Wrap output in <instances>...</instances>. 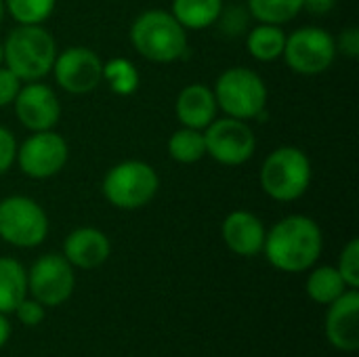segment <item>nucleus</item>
I'll return each mask as SVG.
<instances>
[{
	"mask_svg": "<svg viewBox=\"0 0 359 357\" xmlns=\"http://www.w3.org/2000/svg\"><path fill=\"white\" fill-rule=\"evenodd\" d=\"M223 13V0H172V17L185 29H204Z\"/></svg>",
	"mask_w": 359,
	"mask_h": 357,
	"instance_id": "obj_19",
	"label": "nucleus"
},
{
	"mask_svg": "<svg viewBox=\"0 0 359 357\" xmlns=\"http://www.w3.org/2000/svg\"><path fill=\"white\" fill-rule=\"evenodd\" d=\"M4 63V50H2V44H0V65Z\"/></svg>",
	"mask_w": 359,
	"mask_h": 357,
	"instance_id": "obj_34",
	"label": "nucleus"
},
{
	"mask_svg": "<svg viewBox=\"0 0 359 357\" xmlns=\"http://www.w3.org/2000/svg\"><path fill=\"white\" fill-rule=\"evenodd\" d=\"M76 288V274L63 255H42L27 271V295L44 307L67 303Z\"/></svg>",
	"mask_w": 359,
	"mask_h": 357,
	"instance_id": "obj_9",
	"label": "nucleus"
},
{
	"mask_svg": "<svg viewBox=\"0 0 359 357\" xmlns=\"http://www.w3.org/2000/svg\"><path fill=\"white\" fill-rule=\"evenodd\" d=\"M206 154L225 166H240L255 156L257 139L252 128L238 118L212 120L204 133Z\"/></svg>",
	"mask_w": 359,
	"mask_h": 357,
	"instance_id": "obj_10",
	"label": "nucleus"
},
{
	"mask_svg": "<svg viewBox=\"0 0 359 357\" xmlns=\"http://www.w3.org/2000/svg\"><path fill=\"white\" fill-rule=\"evenodd\" d=\"M168 156L181 164H194L206 156L204 133L183 126L168 139Z\"/></svg>",
	"mask_w": 359,
	"mask_h": 357,
	"instance_id": "obj_22",
	"label": "nucleus"
},
{
	"mask_svg": "<svg viewBox=\"0 0 359 357\" xmlns=\"http://www.w3.org/2000/svg\"><path fill=\"white\" fill-rule=\"evenodd\" d=\"M57 6V0H4V8L19 25H42Z\"/></svg>",
	"mask_w": 359,
	"mask_h": 357,
	"instance_id": "obj_25",
	"label": "nucleus"
},
{
	"mask_svg": "<svg viewBox=\"0 0 359 357\" xmlns=\"http://www.w3.org/2000/svg\"><path fill=\"white\" fill-rule=\"evenodd\" d=\"M13 105L19 122L32 133L53 130L61 118V103L55 90L46 84H40L38 80L21 86Z\"/></svg>",
	"mask_w": 359,
	"mask_h": 357,
	"instance_id": "obj_13",
	"label": "nucleus"
},
{
	"mask_svg": "<svg viewBox=\"0 0 359 357\" xmlns=\"http://www.w3.org/2000/svg\"><path fill=\"white\" fill-rule=\"evenodd\" d=\"M175 112L183 126L202 130L215 120V114H217L215 93L206 84H200V82L189 84L179 93Z\"/></svg>",
	"mask_w": 359,
	"mask_h": 357,
	"instance_id": "obj_17",
	"label": "nucleus"
},
{
	"mask_svg": "<svg viewBox=\"0 0 359 357\" xmlns=\"http://www.w3.org/2000/svg\"><path fill=\"white\" fill-rule=\"evenodd\" d=\"M4 0H0V23H2V19H4Z\"/></svg>",
	"mask_w": 359,
	"mask_h": 357,
	"instance_id": "obj_33",
	"label": "nucleus"
},
{
	"mask_svg": "<svg viewBox=\"0 0 359 357\" xmlns=\"http://www.w3.org/2000/svg\"><path fill=\"white\" fill-rule=\"evenodd\" d=\"M324 248L320 225L305 215H290L278 221L267 234L263 255L271 267L284 274L309 271Z\"/></svg>",
	"mask_w": 359,
	"mask_h": 357,
	"instance_id": "obj_1",
	"label": "nucleus"
},
{
	"mask_svg": "<svg viewBox=\"0 0 359 357\" xmlns=\"http://www.w3.org/2000/svg\"><path fill=\"white\" fill-rule=\"evenodd\" d=\"M48 236L44 208L27 196L0 200V238L15 248H36Z\"/></svg>",
	"mask_w": 359,
	"mask_h": 357,
	"instance_id": "obj_7",
	"label": "nucleus"
},
{
	"mask_svg": "<svg viewBox=\"0 0 359 357\" xmlns=\"http://www.w3.org/2000/svg\"><path fill=\"white\" fill-rule=\"evenodd\" d=\"M337 6V0H303V8L313 15H326Z\"/></svg>",
	"mask_w": 359,
	"mask_h": 357,
	"instance_id": "obj_31",
	"label": "nucleus"
},
{
	"mask_svg": "<svg viewBox=\"0 0 359 357\" xmlns=\"http://www.w3.org/2000/svg\"><path fill=\"white\" fill-rule=\"evenodd\" d=\"M326 339L343 353H355L359 349V292L358 288L345 290L326 314Z\"/></svg>",
	"mask_w": 359,
	"mask_h": 357,
	"instance_id": "obj_14",
	"label": "nucleus"
},
{
	"mask_svg": "<svg viewBox=\"0 0 359 357\" xmlns=\"http://www.w3.org/2000/svg\"><path fill=\"white\" fill-rule=\"evenodd\" d=\"M67 154V143L59 133L38 130L17 147L15 160L29 179H48L65 166Z\"/></svg>",
	"mask_w": 359,
	"mask_h": 357,
	"instance_id": "obj_11",
	"label": "nucleus"
},
{
	"mask_svg": "<svg viewBox=\"0 0 359 357\" xmlns=\"http://www.w3.org/2000/svg\"><path fill=\"white\" fill-rule=\"evenodd\" d=\"M111 255L109 238L97 227H78L63 242V257L72 267L97 269Z\"/></svg>",
	"mask_w": 359,
	"mask_h": 357,
	"instance_id": "obj_16",
	"label": "nucleus"
},
{
	"mask_svg": "<svg viewBox=\"0 0 359 357\" xmlns=\"http://www.w3.org/2000/svg\"><path fill=\"white\" fill-rule=\"evenodd\" d=\"M217 107L229 118L250 120L259 118L267 105V86L263 78L250 67H229L215 84Z\"/></svg>",
	"mask_w": 359,
	"mask_h": 357,
	"instance_id": "obj_6",
	"label": "nucleus"
},
{
	"mask_svg": "<svg viewBox=\"0 0 359 357\" xmlns=\"http://www.w3.org/2000/svg\"><path fill=\"white\" fill-rule=\"evenodd\" d=\"M21 88V80L4 65H0V107H6L15 101Z\"/></svg>",
	"mask_w": 359,
	"mask_h": 357,
	"instance_id": "obj_28",
	"label": "nucleus"
},
{
	"mask_svg": "<svg viewBox=\"0 0 359 357\" xmlns=\"http://www.w3.org/2000/svg\"><path fill=\"white\" fill-rule=\"evenodd\" d=\"M341 278L345 280V284L349 288H359V240L353 238L347 242V246L343 248L341 257H339V265H337Z\"/></svg>",
	"mask_w": 359,
	"mask_h": 357,
	"instance_id": "obj_26",
	"label": "nucleus"
},
{
	"mask_svg": "<svg viewBox=\"0 0 359 357\" xmlns=\"http://www.w3.org/2000/svg\"><path fill=\"white\" fill-rule=\"evenodd\" d=\"M44 305H40L36 299H23L17 307H15V318H17V322L19 324H23V326H29V328H34V326H38V324H42V320H44Z\"/></svg>",
	"mask_w": 359,
	"mask_h": 357,
	"instance_id": "obj_27",
	"label": "nucleus"
},
{
	"mask_svg": "<svg viewBox=\"0 0 359 357\" xmlns=\"http://www.w3.org/2000/svg\"><path fill=\"white\" fill-rule=\"evenodd\" d=\"M4 63L21 82H36L44 78L55 63L57 44L42 25L15 27L4 46Z\"/></svg>",
	"mask_w": 359,
	"mask_h": 357,
	"instance_id": "obj_3",
	"label": "nucleus"
},
{
	"mask_svg": "<svg viewBox=\"0 0 359 357\" xmlns=\"http://www.w3.org/2000/svg\"><path fill=\"white\" fill-rule=\"evenodd\" d=\"M130 42L141 57L154 63H172L187 53V32L168 11L141 13L130 27Z\"/></svg>",
	"mask_w": 359,
	"mask_h": 357,
	"instance_id": "obj_2",
	"label": "nucleus"
},
{
	"mask_svg": "<svg viewBox=\"0 0 359 357\" xmlns=\"http://www.w3.org/2000/svg\"><path fill=\"white\" fill-rule=\"evenodd\" d=\"M17 156V141L11 130L0 126V177L11 168Z\"/></svg>",
	"mask_w": 359,
	"mask_h": 357,
	"instance_id": "obj_29",
	"label": "nucleus"
},
{
	"mask_svg": "<svg viewBox=\"0 0 359 357\" xmlns=\"http://www.w3.org/2000/svg\"><path fill=\"white\" fill-rule=\"evenodd\" d=\"M265 234L263 221L248 210L229 213L221 225L225 246L238 257H257L263 250Z\"/></svg>",
	"mask_w": 359,
	"mask_h": 357,
	"instance_id": "obj_15",
	"label": "nucleus"
},
{
	"mask_svg": "<svg viewBox=\"0 0 359 357\" xmlns=\"http://www.w3.org/2000/svg\"><path fill=\"white\" fill-rule=\"evenodd\" d=\"M303 11V0H248V13L259 23L284 25Z\"/></svg>",
	"mask_w": 359,
	"mask_h": 357,
	"instance_id": "obj_23",
	"label": "nucleus"
},
{
	"mask_svg": "<svg viewBox=\"0 0 359 357\" xmlns=\"http://www.w3.org/2000/svg\"><path fill=\"white\" fill-rule=\"evenodd\" d=\"M27 297V271L13 257H0V314L8 316Z\"/></svg>",
	"mask_w": 359,
	"mask_h": 357,
	"instance_id": "obj_18",
	"label": "nucleus"
},
{
	"mask_svg": "<svg viewBox=\"0 0 359 357\" xmlns=\"http://www.w3.org/2000/svg\"><path fill=\"white\" fill-rule=\"evenodd\" d=\"M160 187V177L147 162L124 160L111 166L103 179L105 200L120 210H137L147 206Z\"/></svg>",
	"mask_w": 359,
	"mask_h": 357,
	"instance_id": "obj_5",
	"label": "nucleus"
},
{
	"mask_svg": "<svg viewBox=\"0 0 359 357\" xmlns=\"http://www.w3.org/2000/svg\"><path fill=\"white\" fill-rule=\"evenodd\" d=\"M311 185L309 156L292 145L273 149L261 168L263 191L278 202L299 200Z\"/></svg>",
	"mask_w": 359,
	"mask_h": 357,
	"instance_id": "obj_4",
	"label": "nucleus"
},
{
	"mask_svg": "<svg viewBox=\"0 0 359 357\" xmlns=\"http://www.w3.org/2000/svg\"><path fill=\"white\" fill-rule=\"evenodd\" d=\"M337 48H341V53L349 59H358L359 57V29L358 27H347L343 29Z\"/></svg>",
	"mask_w": 359,
	"mask_h": 357,
	"instance_id": "obj_30",
	"label": "nucleus"
},
{
	"mask_svg": "<svg viewBox=\"0 0 359 357\" xmlns=\"http://www.w3.org/2000/svg\"><path fill=\"white\" fill-rule=\"evenodd\" d=\"M103 78L107 80L109 88L116 93V95H133L137 88H139V82H141V76H139V69L135 67L133 61L124 59V57H116V59H109L105 65H103Z\"/></svg>",
	"mask_w": 359,
	"mask_h": 357,
	"instance_id": "obj_24",
	"label": "nucleus"
},
{
	"mask_svg": "<svg viewBox=\"0 0 359 357\" xmlns=\"http://www.w3.org/2000/svg\"><path fill=\"white\" fill-rule=\"evenodd\" d=\"M305 290H307V297L318 303V305H330L334 303L345 290H349V286L345 284V280L341 278L339 269L332 267V265H322V267H316L307 282H305Z\"/></svg>",
	"mask_w": 359,
	"mask_h": 357,
	"instance_id": "obj_20",
	"label": "nucleus"
},
{
	"mask_svg": "<svg viewBox=\"0 0 359 357\" xmlns=\"http://www.w3.org/2000/svg\"><path fill=\"white\" fill-rule=\"evenodd\" d=\"M337 50V40L328 29L307 25L286 36L282 57L292 72L303 76H318L334 63Z\"/></svg>",
	"mask_w": 359,
	"mask_h": 357,
	"instance_id": "obj_8",
	"label": "nucleus"
},
{
	"mask_svg": "<svg viewBox=\"0 0 359 357\" xmlns=\"http://www.w3.org/2000/svg\"><path fill=\"white\" fill-rule=\"evenodd\" d=\"M57 84L72 95H86L103 80V63L99 55L86 46L65 48L53 63Z\"/></svg>",
	"mask_w": 359,
	"mask_h": 357,
	"instance_id": "obj_12",
	"label": "nucleus"
},
{
	"mask_svg": "<svg viewBox=\"0 0 359 357\" xmlns=\"http://www.w3.org/2000/svg\"><path fill=\"white\" fill-rule=\"evenodd\" d=\"M286 44V34L280 25L273 23H259L246 38L248 53L263 63L276 61L282 57Z\"/></svg>",
	"mask_w": 359,
	"mask_h": 357,
	"instance_id": "obj_21",
	"label": "nucleus"
},
{
	"mask_svg": "<svg viewBox=\"0 0 359 357\" xmlns=\"http://www.w3.org/2000/svg\"><path fill=\"white\" fill-rule=\"evenodd\" d=\"M11 322H8V316L0 314V349H4V345L8 343L11 339Z\"/></svg>",
	"mask_w": 359,
	"mask_h": 357,
	"instance_id": "obj_32",
	"label": "nucleus"
}]
</instances>
